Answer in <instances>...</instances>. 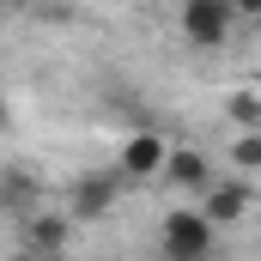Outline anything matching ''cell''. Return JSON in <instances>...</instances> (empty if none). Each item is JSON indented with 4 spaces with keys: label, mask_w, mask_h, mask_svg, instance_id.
<instances>
[{
    "label": "cell",
    "mask_w": 261,
    "mask_h": 261,
    "mask_svg": "<svg viewBox=\"0 0 261 261\" xmlns=\"http://www.w3.org/2000/svg\"><path fill=\"white\" fill-rule=\"evenodd\" d=\"M231 164H237L243 176H255V170H261V134H237V146H231Z\"/></svg>",
    "instance_id": "obj_10"
},
{
    "label": "cell",
    "mask_w": 261,
    "mask_h": 261,
    "mask_svg": "<svg viewBox=\"0 0 261 261\" xmlns=\"http://www.w3.org/2000/svg\"><path fill=\"white\" fill-rule=\"evenodd\" d=\"M225 116L243 134H261V91H231V97H225Z\"/></svg>",
    "instance_id": "obj_9"
},
{
    "label": "cell",
    "mask_w": 261,
    "mask_h": 261,
    "mask_svg": "<svg viewBox=\"0 0 261 261\" xmlns=\"http://www.w3.org/2000/svg\"><path fill=\"white\" fill-rule=\"evenodd\" d=\"M231 12L237 18H261V0H231Z\"/></svg>",
    "instance_id": "obj_11"
},
{
    "label": "cell",
    "mask_w": 261,
    "mask_h": 261,
    "mask_svg": "<svg viewBox=\"0 0 261 261\" xmlns=\"http://www.w3.org/2000/svg\"><path fill=\"white\" fill-rule=\"evenodd\" d=\"M164 158H170V146L158 140V134H128L122 140V152H116V170L128 176V182H152V176H164Z\"/></svg>",
    "instance_id": "obj_4"
},
{
    "label": "cell",
    "mask_w": 261,
    "mask_h": 261,
    "mask_svg": "<svg viewBox=\"0 0 261 261\" xmlns=\"http://www.w3.org/2000/svg\"><path fill=\"white\" fill-rule=\"evenodd\" d=\"M158 261H164V255H158Z\"/></svg>",
    "instance_id": "obj_17"
},
{
    "label": "cell",
    "mask_w": 261,
    "mask_h": 261,
    "mask_svg": "<svg viewBox=\"0 0 261 261\" xmlns=\"http://www.w3.org/2000/svg\"><path fill=\"white\" fill-rule=\"evenodd\" d=\"M0 213H18V219L37 213V176L31 170H18V164L0 170Z\"/></svg>",
    "instance_id": "obj_8"
},
{
    "label": "cell",
    "mask_w": 261,
    "mask_h": 261,
    "mask_svg": "<svg viewBox=\"0 0 261 261\" xmlns=\"http://www.w3.org/2000/svg\"><path fill=\"white\" fill-rule=\"evenodd\" d=\"M67 243H73V219H67V213H43V206H37V213L24 219V249H37V255L61 261Z\"/></svg>",
    "instance_id": "obj_6"
},
{
    "label": "cell",
    "mask_w": 261,
    "mask_h": 261,
    "mask_svg": "<svg viewBox=\"0 0 261 261\" xmlns=\"http://www.w3.org/2000/svg\"><path fill=\"white\" fill-rule=\"evenodd\" d=\"M164 182L206 195V189H213V164H206V152H195V146H170V158H164Z\"/></svg>",
    "instance_id": "obj_7"
},
{
    "label": "cell",
    "mask_w": 261,
    "mask_h": 261,
    "mask_svg": "<svg viewBox=\"0 0 261 261\" xmlns=\"http://www.w3.org/2000/svg\"><path fill=\"white\" fill-rule=\"evenodd\" d=\"M0 12H6V6H0Z\"/></svg>",
    "instance_id": "obj_16"
},
{
    "label": "cell",
    "mask_w": 261,
    "mask_h": 261,
    "mask_svg": "<svg viewBox=\"0 0 261 261\" xmlns=\"http://www.w3.org/2000/svg\"><path fill=\"white\" fill-rule=\"evenodd\" d=\"M0 6H6V12H24V6H31V0H0Z\"/></svg>",
    "instance_id": "obj_13"
},
{
    "label": "cell",
    "mask_w": 261,
    "mask_h": 261,
    "mask_svg": "<svg viewBox=\"0 0 261 261\" xmlns=\"http://www.w3.org/2000/svg\"><path fill=\"white\" fill-rule=\"evenodd\" d=\"M6 128H12V116H6V97H0V134H6Z\"/></svg>",
    "instance_id": "obj_14"
},
{
    "label": "cell",
    "mask_w": 261,
    "mask_h": 261,
    "mask_svg": "<svg viewBox=\"0 0 261 261\" xmlns=\"http://www.w3.org/2000/svg\"><path fill=\"white\" fill-rule=\"evenodd\" d=\"M231 24H237L231 0H182V37L195 49H225Z\"/></svg>",
    "instance_id": "obj_3"
},
{
    "label": "cell",
    "mask_w": 261,
    "mask_h": 261,
    "mask_svg": "<svg viewBox=\"0 0 261 261\" xmlns=\"http://www.w3.org/2000/svg\"><path fill=\"white\" fill-rule=\"evenodd\" d=\"M213 261H225V255H213Z\"/></svg>",
    "instance_id": "obj_15"
},
{
    "label": "cell",
    "mask_w": 261,
    "mask_h": 261,
    "mask_svg": "<svg viewBox=\"0 0 261 261\" xmlns=\"http://www.w3.org/2000/svg\"><path fill=\"white\" fill-rule=\"evenodd\" d=\"M213 219L206 213H164V225H158V249L164 261H213Z\"/></svg>",
    "instance_id": "obj_1"
},
{
    "label": "cell",
    "mask_w": 261,
    "mask_h": 261,
    "mask_svg": "<svg viewBox=\"0 0 261 261\" xmlns=\"http://www.w3.org/2000/svg\"><path fill=\"white\" fill-rule=\"evenodd\" d=\"M6 261H49V255H37V249H12Z\"/></svg>",
    "instance_id": "obj_12"
},
{
    "label": "cell",
    "mask_w": 261,
    "mask_h": 261,
    "mask_svg": "<svg viewBox=\"0 0 261 261\" xmlns=\"http://www.w3.org/2000/svg\"><path fill=\"white\" fill-rule=\"evenodd\" d=\"M122 170L110 164V170H85L79 182H73V195H67V219L73 225H97V219H110L116 213V200H122Z\"/></svg>",
    "instance_id": "obj_2"
},
{
    "label": "cell",
    "mask_w": 261,
    "mask_h": 261,
    "mask_svg": "<svg viewBox=\"0 0 261 261\" xmlns=\"http://www.w3.org/2000/svg\"><path fill=\"white\" fill-rule=\"evenodd\" d=\"M200 200H206L200 213H206L213 225H243L249 206H255V189H249V176H213V189Z\"/></svg>",
    "instance_id": "obj_5"
}]
</instances>
